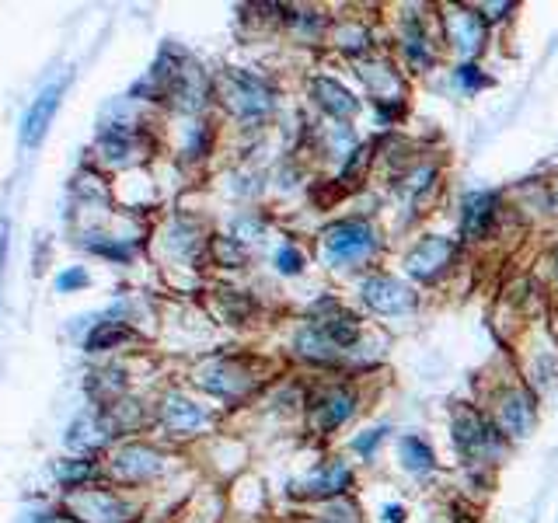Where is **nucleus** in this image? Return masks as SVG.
<instances>
[{
    "mask_svg": "<svg viewBox=\"0 0 558 523\" xmlns=\"http://www.w3.org/2000/svg\"><path fill=\"white\" fill-rule=\"evenodd\" d=\"M450 39H454V46L461 49L464 56L475 53V49L482 46V21H478V14H471V11L450 14Z\"/></svg>",
    "mask_w": 558,
    "mask_h": 523,
    "instance_id": "obj_9",
    "label": "nucleus"
},
{
    "mask_svg": "<svg viewBox=\"0 0 558 523\" xmlns=\"http://www.w3.org/2000/svg\"><path fill=\"white\" fill-rule=\"evenodd\" d=\"M63 88H67V81L49 84V88L42 91V95L35 98L32 105H28L25 123H21V143H25V147H39V143H42V136H46L49 123H53L56 109H60Z\"/></svg>",
    "mask_w": 558,
    "mask_h": 523,
    "instance_id": "obj_3",
    "label": "nucleus"
},
{
    "mask_svg": "<svg viewBox=\"0 0 558 523\" xmlns=\"http://www.w3.org/2000/svg\"><path fill=\"white\" fill-rule=\"evenodd\" d=\"M388 520H391V523H402V520H405V510H402V506H398V510H395V506H388Z\"/></svg>",
    "mask_w": 558,
    "mask_h": 523,
    "instance_id": "obj_20",
    "label": "nucleus"
},
{
    "mask_svg": "<svg viewBox=\"0 0 558 523\" xmlns=\"http://www.w3.org/2000/svg\"><path fill=\"white\" fill-rule=\"evenodd\" d=\"M318 332L328 335V342H332V346H353L356 335H360V328H356L353 314H339V318H332V321H321Z\"/></svg>",
    "mask_w": 558,
    "mask_h": 523,
    "instance_id": "obj_12",
    "label": "nucleus"
},
{
    "mask_svg": "<svg viewBox=\"0 0 558 523\" xmlns=\"http://www.w3.org/2000/svg\"><path fill=\"white\" fill-rule=\"evenodd\" d=\"M314 98H318L321 109L332 112L335 119H353V116H356V98L349 95V91L342 88V84L318 77V81H314Z\"/></svg>",
    "mask_w": 558,
    "mask_h": 523,
    "instance_id": "obj_7",
    "label": "nucleus"
},
{
    "mask_svg": "<svg viewBox=\"0 0 558 523\" xmlns=\"http://www.w3.org/2000/svg\"><path fill=\"white\" fill-rule=\"evenodd\" d=\"M349 415H353V394H342V391L318 394L311 405V422L321 433H332V429L342 426Z\"/></svg>",
    "mask_w": 558,
    "mask_h": 523,
    "instance_id": "obj_6",
    "label": "nucleus"
},
{
    "mask_svg": "<svg viewBox=\"0 0 558 523\" xmlns=\"http://www.w3.org/2000/svg\"><path fill=\"white\" fill-rule=\"evenodd\" d=\"M461 81L468 84V88H475V84H482V77L475 74V67H461Z\"/></svg>",
    "mask_w": 558,
    "mask_h": 523,
    "instance_id": "obj_18",
    "label": "nucleus"
},
{
    "mask_svg": "<svg viewBox=\"0 0 558 523\" xmlns=\"http://www.w3.org/2000/svg\"><path fill=\"white\" fill-rule=\"evenodd\" d=\"M4 259H7V224L0 227V265H4Z\"/></svg>",
    "mask_w": 558,
    "mask_h": 523,
    "instance_id": "obj_19",
    "label": "nucleus"
},
{
    "mask_svg": "<svg viewBox=\"0 0 558 523\" xmlns=\"http://www.w3.org/2000/svg\"><path fill=\"white\" fill-rule=\"evenodd\" d=\"M349 485V468L342 461L328 464V468H321L318 475L307 482V496H335V492H342Z\"/></svg>",
    "mask_w": 558,
    "mask_h": 523,
    "instance_id": "obj_11",
    "label": "nucleus"
},
{
    "mask_svg": "<svg viewBox=\"0 0 558 523\" xmlns=\"http://www.w3.org/2000/svg\"><path fill=\"white\" fill-rule=\"evenodd\" d=\"M164 419H168L171 429H192L203 422V412H199L196 405H189V401L182 398H171L168 408H164Z\"/></svg>",
    "mask_w": 558,
    "mask_h": 523,
    "instance_id": "obj_13",
    "label": "nucleus"
},
{
    "mask_svg": "<svg viewBox=\"0 0 558 523\" xmlns=\"http://www.w3.org/2000/svg\"><path fill=\"white\" fill-rule=\"evenodd\" d=\"M381 436H384V429H374L370 436H360V440H356L353 447L360 450V454H370V450H374L377 443H381Z\"/></svg>",
    "mask_w": 558,
    "mask_h": 523,
    "instance_id": "obj_17",
    "label": "nucleus"
},
{
    "mask_svg": "<svg viewBox=\"0 0 558 523\" xmlns=\"http://www.w3.org/2000/svg\"><path fill=\"white\" fill-rule=\"evenodd\" d=\"M363 300H367L374 311L381 314H398V311H409L412 304H416V297H412L409 286H402L398 279L391 276H374L363 283Z\"/></svg>",
    "mask_w": 558,
    "mask_h": 523,
    "instance_id": "obj_4",
    "label": "nucleus"
},
{
    "mask_svg": "<svg viewBox=\"0 0 558 523\" xmlns=\"http://www.w3.org/2000/svg\"><path fill=\"white\" fill-rule=\"evenodd\" d=\"M492 213H496V196H492V192H475V196H468V203H464V234H468V238H482V234L489 231Z\"/></svg>",
    "mask_w": 558,
    "mask_h": 523,
    "instance_id": "obj_8",
    "label": "nucleus"
},
{
    "mask_svg": "<svg viewBox=\"0 0 558 523\" xmlns=\"http://www.w3.org/2000/svg\"><path fill=\"white\" fill-rule=\"evenodd\" d=\"M276 262H279V272H286V276H297V272L304 269V259H300L297 248H283Z\"/></svg>",
    "mask_w": 558,
    "mask_h": 523,
    "instance_id": "obj_15",
    "label": "nucleus"
},
{
    "mask_svg": "<svg viewBox=\"0 0 558 523\" xmlns=\"http://www.w3.org/2000/svg\"><path fill=\"white\" fill-rule=\"evenodd\" d=\"M325 248L332 262H360L367 252H374V231L363 220H342L325 231Z\"/></svg>",
    "mask_w": 558,
    "mask_h": 523,
    "instance_id": "obj_1",
    "label": "nucleus"
},
{
    "mask_svg": "<svg viewBox=\"0 0 558 523\" xmlns=\"http://www.w3.org/2000/svg\"><path fill=\"white\" fill-rule=\"evenodd\" d=\"M450 255H454V241L426 238V241H419V245L412 248L405 265H409V272L416 279H436L450 265Z\"/></svg>",
    "mask_w": 558,
    "mask_h": 523,
    "instance_id": "obj_5",
    "label": "nucleus"
},
{
    "mask_svg": "<svg viewBox=\"0 0 558 523\" xmlns=\"http://www.w3.org/2000/svg\"><path fill=\"white\" fill-rule=\"evenodd\" d=\"M88 283V272L84 269H67V272H60V276H56V290H77V286H84Z\"/></svg>",
    "mask_w": 558,
    "mask_h": 523,
    "instance_id": "obj_16",
    "label": "nucleus"
},
{
    "mask_svg": "<svg viewBox=\"0 0 558 523\" xmlns=\"http://www.w3.org/2000/svg\"><path fill=\"white\" fill-rule=\"evenodd\" d=\"M454 440L468 457H492L499 454V436L489 422L471 408H461L454 415Z\"/></svg>",
    "mask_w": 558,
    "mask_h": 523,
    "instance_id": "obj_2",
    "label": "nucleus"
},
{
    "mask_svg": "<svg viewBox=\"0 0 558 523\" xmlns=\"http://www.w3.org/2000/svg\"><path fill=\"white\" fill-rule=\"evenodd\" d=\"M402 457H405V468L409 471H429L433 468V454H429V447L416 436H405L402 440Z\"/></svg>",
    "mask_w": 558,
    "mask_h": 523,
    "instance_id": "obj_14",
    "label": "nucleus"
},
{
    "mask_svg": "<svg viewBox=\"0 0 558 523\" xmlns=\"http://www.w3.org/2000/svg\"><path fill=\"white\" fill-rule=\"evenodd\" d=\"M531 422H534V405L527 394H510L503 401V429L513 436H527L531 433Z\"/></svg>",
    "mask_w": 558,
    "mask_h": 523,
    "instance_id": "obj_10",
    "label": "nucleus"
}]
</instances>
